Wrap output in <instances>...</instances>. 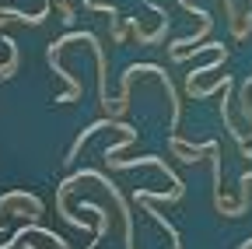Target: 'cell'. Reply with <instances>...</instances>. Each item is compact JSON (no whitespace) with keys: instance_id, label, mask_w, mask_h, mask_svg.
Returning <instances> with one entry per match:
<instances>
[{"instance_id":"obj_1","label":"cell","mask_w":252,"mask_h":249,"mask_svg":"<svg viewBox=\"0 0 252 249\" xmlns=\"http://www.w3.org/2000/svg\"><path fill=\"white\" fill-rule=\"evenodd\" d=\"M186 197V186H179V190H165V193H158V190H144V186H140V190L133 193V200L137 204H179Z\"/></svg>"},{"instance_id":"obj_2","label":"cell","mask_w":252,"mask_h":249,"mask_svg":"<svg viewBox=\"0 0 252 249\" xmlns=\"http://www.w3.org/2000/svg\"><path fill=\"white\" fill-rule=\"evenodd\" d=\"M220 67H228V46H224V42H220V49L214 53V60H210L207 67H196L193 74L186 77V88H193V84H200V77H203V74H217Z\"/></svg>"}]
</instances>
